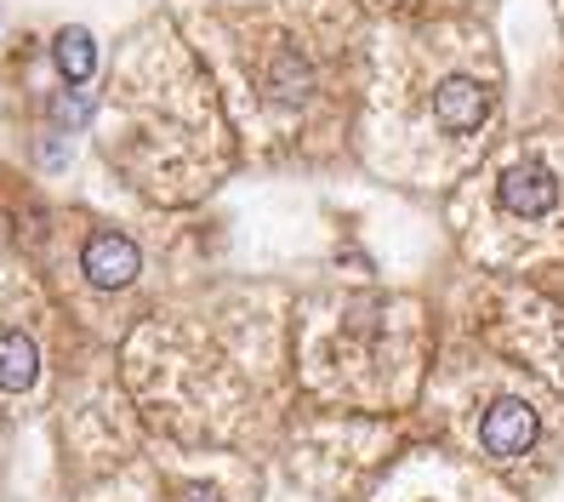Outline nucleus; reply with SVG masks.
<instances>
[{"mask_svg": "<svg viewBox=\"0 0 564 502\" xmlns=\"http://www.w3.org/2000/svg\"><path fill=\"white\" fill-rule=\"evenodd\" d=\"M165 12L262 160L325 154L359 131L377 35L365 0H165Z\"/></svg>", "mask_w": 564, "mask_h": 502, "instance_id": "f257e3e1", "label": "nucleus"}, {"mask_svg": "<svg viewBox=\"0 0 564 502\" xmlns=\"http://www.w3.org/2000/svg\"><path fill=\"white\" fill-rule=\"evenodd\" d=\"M502 97V52L479 18L382 23L371 35L359 131L377 165L445 183L485 154Z\"/></svg>", "mask_w": 564, "mask_h": 502, "instance_id": "f03ea898", "label": "nucleus"}, {"mask_svg": "<svg viewBox=\"0 0 564 502\" xmlns=\"http://www.w3.org/2000/svg\"><path fill=\"white\" fill-rule=\"evenodd\" d=\"M91 138L115 172L154 200H188L217 183L235 160V120L183 41L172 12L149 18L115 57V70L91 104Z\"/></svg>", "mask_w": 564, "mask_h": 502, "instance_id": "7ed1b4c3", "label": "nucleus"}, {"mask_svg": "<svg viewBox=\"0 0 564 502\" xmlns=\"http://www.w3.org/2000/svg\"><path fill=\"white\" fill-rule=\"evenodd\" d=\"M564 200V165L542 143H519L508 160L490 165V206L508 223H542Z\"/></svg>", "mask_w": 564, "mask_h": 502, "instance_id": "20e7f679", "label": "nucleus"}, {"mask_svg": "<svg viewBox=\"0 0 564 502\" xmlns=\"http://www.w3.org/2000/svg\"><path fill=\"white\" fill-rule=\"evenodd\" d=\"M80 280L91 291H126V286H138L143 275V246H138V234H126L120 223L109 217H91L86 234H80Z\"/></svg>", "mask_w": 564, "mask_h": 502, "instance_id": "39448f33", "label": "nucleus"}, {"mask_svg": "<svg viewBox=\"0 0 564 502\" xmlns=\"http://www.w3.org/2000/svg\"><path fill=\"white\" fill-rule=\"evenodd\" d=\"M542 440V417H536V406H524V399H490L485 406V417H479V446H485V457H496V462H513V457H524L530 446Z\"/></svg>", "mask_w": 564, "mask_h": 502, "instance_id": "423d86ee", "label": "nucleus"}, {"mask_svg": "<svg viewBox=\"0 0 564 502\" xmlns=\"http://www.w3.org/2000/svg\"><path fill=\"white\" fill-rule=\"evenodd\" d=\"M41 383V343L29 331H0V394H29Z\"/></svg>", "mask_w": 564, "mask_h": 502, "instance_id": "0eeeda50", "label": "nucleus"}, {"mask_svg": "<svg viewBox=\"0 0 564 502\" xmlns=\"http://www.w3.org/2000/svg\"><path fill=\"white\" fill-rule=\"evenodd\" d=\"M377 23H434V18H479L485 0H365Z\"/></svg>", "mask_w": 564, "mask_h": 502, "instance_id": "6e6552de", "label": "nucleus"}]
</instances>
